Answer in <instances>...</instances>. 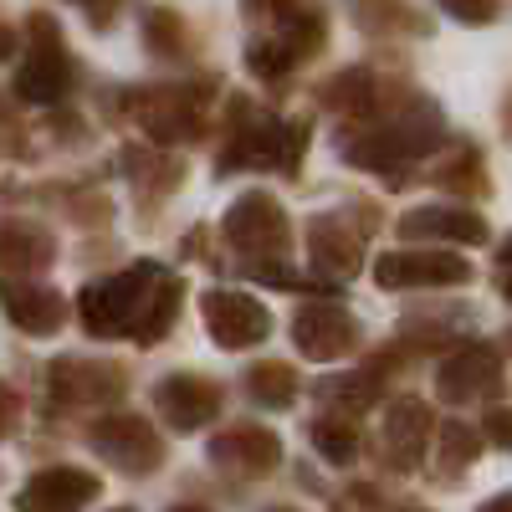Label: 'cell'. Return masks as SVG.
<instances>
[{"label": "cell", "mask_w": 512, "mask_h": 512, "mask_svg": "<svg viewBox=\"0 0 512 512\" xmlns=\"http://www.w3.org/2000/svg\"><path fill=\"white\" fill-rule=\"evenodd\" d=\"M88 333L98 338H139V344H159L180 313V282H169L154 262H139L118 277H103L93 287H82L77 303Z\"/></svg>", "instance_id": "6da1fadb"}, {"label": "cell", "mask_w": 512, "mask_h": 512, "mask_svg": "<svg viewBox=\"0 0 512 512\" xmlns=\"http://www.w3.org/2000/svg\"><path fill=\"white\" fill-rule=\"evenodd\" d=\"M441 144V118H436V108H425V103H415L405 118H395L390 128H379L374 139H349V159L354 164H364V169H395V164H405V159H415V154H425V149H436Z\"/></svg>", "instance_id": "7a4b0ae2"}, {"label": "cell", "mask_w": 512, "mask_h": 512, "mask_svg": "<svg viewBox=\"0 0 512 512\" xmlns=\"http://www.w3.org/2000/svg\"><path fill=\"white\" fill-rule=\"evenodd\" d=\"M31 52L16 67V93L31 103H57L72 88V62L62 52V31L52 26V16H31Z\"/></svg>", "instance_id": "3957f363"}, {"label": "cell", "mask_w": 512, "mask_h": 512, "mask_svg": "<svg viewBox=\"0 0 512 512\" xmlns=\"http://www.w3.org/2000/svg\"><path fill=\"white\" fill-rule=\"evenodd\" d=\"M308 149V128L303 123H277V118H256L246 128H236L231 149L221 154V175L246 164H272V169H292Z\"/></svg>", "instance_id": "277c9868"}, {"label": "cell", "mask_w": 512, "mask_h": 512, "mask_svg": "<svg viewBox=\"0 0 512 512\" xmlns=\"http://www.w3.org/2000/svg\"><path fill=\"white\" fill-rule=\"evenodd\" d=\"M200 313H205V328L210 338H216L221 349H251V344H262V338L272 333V313L256 303V297L246 292H205L200 297Z\"/></svg>", "instance_id": "5b68a950"}, {"label": "cell", "mask_w": 512, "mask_h": 512, "mask_svg": "<svg viewBox=\"0 0 512 512\" xmlns=\"http://www.w3.org/2000/svg\"><path fill=\"white\" fill-rule=\"evenodd\" d=\"M379 287H461L472 282V267L456 251H384L374 262Z\"/></svg>", "instance_id": "8992f818"}, {"label": "cell", "mask_w": 512, "mask_h": 512, "mask_svg": "<svg viewBox=\"0 0 512 512\" xmlns=\"http://www.w3.org/2000/svg\"><path fill=\"white\" fill-rule=\"evenodd\" d=\"M93 446L123 466V472H154V466L164 461V446L154 436V425L144 415H103L93 425Z\"/></svg>", "instance_id": "52a82bcc"}, {"label": "cell", "mask_w": 512, "mask_h": 512, "mask_svg": "<svg viewBox=\"0 0 512 512\" xmlns=\"http://www.w3.org/2000/svg\"><path fill=\"white\" fill-rule=\"evenodd\" d=\"M226 236L241 251H262V256H282L287 251V216L272 195H241L226 210Z\"/></svg>", "instance_id": "ba28073f"}, {"label": "cell", "mask_w": 512, "mask_h": 512, "mask_svg": "<svg viewBox=\"0 0 512 512\" xmlns=\"http://www.w3.org/2000/svg\"><path fill=\"white\" fill-rule=\"evenodd\" d=\"M98 477L82 466H47L16 492V512H77L98 497Z\"/></svg>", "instance_id": "9c48e42d"}, {"label": "cell", "mask_w": 512, "mask_h": 512, "mask_svg": "<svg viewBox=\"0 0 512 512\" xmlns=\"http://www.w3.org/2000/svg\"><path fill=\"white\" fill-rule=\"evenodd\" d=\"M292 338H297V349H303V359L328 364L344 349H354L359 323H354V313L333 308V303H308L303 313H297V323H292Z\"/></svg>", "instance_id": "30bf717a"}, {"label": "cell", "mask_w": 512, "mask_h": 512, "mask_svg": "<svg viewBox=\"0 0 512 512\" xmlns=\"http://www.w3.org/2000/svg\"><path fill=\"white\" fill-rule=\"evenodd\" d=\"M154 405L175 431H200L210 415H221V390L200 374H169L154 390Z\"/></svg>", "instance_id": "8fae6325"}, {"label": "cell", "mask_w": 512, "mask_h": 512, "mask_svg": "<svg viewBox=\"0 0 512 512\" xmlns=\"http://www.w3.org/2000/svg\"><path fill=\"white\" fill-rule=\"evenodd\" d=\"M497 379H502L497 349H487V344H466V349H456V354L441 364L436 390H441V400L466 405V400H477V395L497 390Z\"/></svg>", "instance_id": "7c38bea8"}, {"label": "cell", "mask_w": 512, "mask_h": 512, "mask_svg": "<svg viewBox=\"0 0 512 512\" xmlns=\"http://www.w3.org/2000/svg\"><path fill=\"white\" fill-rule=\"evenodd\" d=\"M52 395L62 405H108L123 395V369L118 364H88V359H62L52 364Z\"/></svg>", "instance_id": "4fadbf2b"}, {"label": "cell", "mask_w": 512, "mask_h": 512, "mask_svg": "<svg viewBox=\"0 0 512 512\" xmlns=\"http://www.w3.org/2000/svg\"><path fill=\"white\" fill-rule=\"evenodd\" d=\"M400 236L405 241H461V246H477L487 241V221L477 210H456V205H425V210H410L400 216Z\"/></svg>", "instance_id": "5bb4252c"}, {"label": "cell", "mask_w": 512, "mask_h": 512, "mask_svg": "<svg viewBox=\"0 0 512 512\" xmlns=\"http://www.w3.org/2000/svg\"><path fill=\"white\" fill-rule=\"evenodd\" d=\"M0 308L11 313V323L31 338H47L62 328V297L52 287H36V282H6L0 287Z\"/></svg>", "instance_id": "9a60e30c"}, {"label": "cell", "mask_w": 512, "mask_h": 512, "mask_svg": "<svg viewBox=\"0 0 512 512\" xmlns=\"http://www.w3.org/2000/svg\"><path fill=\"white\" fill-rule=\"evenodd\" d=\"M210 456H216V466H231V472H272L282 456V441L262 431V425H241V431H226L210 441Z\"/></svg>", "instance_id": "2e32d148"}, {"label": "cell", "mask_w": 512, "mask_h": 512, "mask_svg": "<svg viewBox=\"0 0 512 512\" xmlns=\"http://www.w3.org/2000/svg\"><path fill=\"white\" fill-rule=\"evenodd\" d=\"M425 436H431V410H425L420 400H395L390 415H384V446H390V461L400 466V472H410V466L425 456Z\"/></svg>", "instance_id": "e0dca14e"}, {"label": "cell", "mask_w": 512, "mask_h": 512, "mask_svg": "<svg viewBox=\"0 0 512 512\" xmlns=\"http://www.w3.org/2000/svg\"><path fill=\"white\" fill-rule=\"evenodd\" d=\"M52 256H57V241L52 231H41L31 221H0V272H41V267H52Z\"/></svg>", "instance_id": "ac0fdd59"}, {"label": "cell", "mask_w": 512, "mask_h": 512, "mask_svg": "<svg viewBox=\"0 0 512 512\" xmlns=\"http://www.w3.org/2000/svg\"><path fill=\"white\" fill-rule=\"evenodd\" d=\"M308 241H313V256H318L328 272H338V277H354L359 272V241L344 231V221H333V216L308 221Z\"/></svg>", "instance_id": "d6986e66"}, {"label": "cell", "mask_w": 512, "mask_h": 512, "mask_svg": "<svg viewBox=\"0 0 512 512\" xmlns=\"http://www.w3.org/2000/svg\"><path fill=\"white\" fill-rule=\"evenodd\" d=\"M313 446H318L323 461L349 466V461L359 456V431H354L344 415H328V420H313Z\"/></svg>", "instance_id": "ffe728a7"}, {"label": "cell", "mask_w": 512, "mask_h": 512, "mask_svg": "<svg viewBox=\"0 0 512 512\" xmlns=\"http://www.w3.org/2000/svg\"><path fill=\"white\" fill-rule=\"evenodd\" d=\"M246 390H251V400L282 410V405H292V395H297V374H292L287 364H256V369L246 374Z\"/></svg>", "instance_id": "44dd1931"}, {"label": "cell", "mask_w": 512, "mask_h": 512, "mask_svg": "<svg viewBox=\"0 0 512 512\" xmlns=\"http://www.w3.org/2000/svg\"><path fill=\"white\" fill-rule=\"evenodd\" d=\"M323 400H344V410H364L374 405V369L364 374H344V379H323Z\"/></svg>", "instance_id": "7402d4cb"}, {"label": "cell", "mask_w": 512, "mask_h": 512, "mask_svg": "<svg viewBox=\"0 0 512 512\" xmlns=\"http://www.w3.org/2000/svg\"><path fill=\"white\" fill-rule=\"evenodd\" d=\"M369 72H344V77H333L328 82V103H338V108H349V113H359V108H369L374 103V88H369Z\"/></svg>", "instance_id": "603a6c76"}, {"label": "cell", "mask_w": 512, "mask_h": 512, "mask_svg": "<svg viewBox=\"0 0 512 512\" xmlns=\"http://www.w3.org/2000/svg\"><path fill=\"white\" fill-rule=\"evenodd\" d=\"M477 431L472 425H461V420H446L441 425V456H446V466L456 472V466H466V461H477Z\"/></svg>", "instance_id": "cb8c5ba5"}, {"label": "cell", "mask_w": 512, "mask_h": 512, "mask_svg": "<svg viewBox=\"0 0 512 512\" xmlns=\"http://www.w3.org/2000/svg\"><path fill=\"white\" fill-rule=\"evenodd\" d=\"M292 62H297V57H292L287 41H256V47L246 52V67H251L256 77H282Z\"/></svg>", "instance_id": "d4e9b609"}, {"label": "cell", "mask_w": 512, "mask_h": 512, "mask_svg": "<svg viewBox=\"0 0 512 512\" xmlns=\"http://www.w3.org/2000/svg\"><path fill=\"white\" fill-rule=\"evenodd\" d=\"M441 6H446L456 21H472V26H482V21L497 16V0H441Z\"/></svg>", "instance_id": "484cf974"}, {"label": "cell", "mask_w": 512, "mask_h": 512, "mask_svg": "<svg viewBox=\"0 0 512 512\" xmlns=\"http://www.w3.org/2000/svg\"><path fill=\"white\" fill-rule=\"evenodd\" d=\"M16 415H21V405H16V395H11V384L0 379V441L16 431Z\"/></svg>", "instance_id": "4316f807"}, {"label": "cell", "mask_w": 512, "mask_h": 512, "mask_svg": "<svg viewBox=\"0 0 512 512\" xmlns=\"http://www.w3.org/2000/svg\"><path fill=\"white\" fill-rule=\"evenodd\" d=\"M487 436L512 451V410H492V415H487Z\"/></svg>", "instance_id": "83f0119b"}, {"label": "cell", "mask_w": 512, "mask_h": 512, "mask_svg": "<svg viewBox=\"0 0 512 512\" xmlns=\"http://www.w3.org/2000/svg\"><path fill=\"white\" fill-rule=\"evenodd\" d=\"M77 6L88 11V16L98 21V26H108V21H113V6H118V0H77Z\"/></svg>", "instance_id": "f1b7e54d"}, {"label": "cell", "mask_w": 512, "mask_h": 512, "mask_svg": "<svg viewBox=\"0 0 512 512\" xmlns=\"http://www.w3.org/2000/svg\"><path fill=\"white\" fill-rule=\"evenodd\" d=\"M11 52H16V31H11V26H0V62H6Z\"/></svg>", "instance_id": "f546056e"}, {"label": "cell", "mask_w": 512, "mask_h": 512, "mask_svg": "<svg viewBox=\"0 0 512 512\" xmlns=\"http://www.w3.org/2000/svg\"><path fill=\"white\" fill-rule=\"evenodd\" d=\"M482 512H512V492H502V497H492Z\"/></svg>", "instance_id": "4dcf8cb0"}, {"label": "cell", "mask_w": 512, "mask_h": 512, "mask_svg": "<svg viewBox=\"0 0 512 512\" xmlns=\"http://www.w3.org/2000/svg\"><path fill=\"white\" fill-rule=\"evenodd\" d=\"M502 267H512V241H507V251H502Z\"/></svg>", "instance_id": "1f68e13d"}, {"label": "cell", "mask_w": 512, "mask_h": 512, "mask_svg": "<svg viewBox=\"0 0 512 512\" xmlns=\"http://www.w3.org/2000/svg\"><path fill=\"white\" fill-rule=\"evenodd\" d=\"M175 512H205V507H175Z\"/></svg>", "instance_id": "d6a6232c"}, {"label": "cell", "mask_w": 512, "mask_h": 512, "mask_svg": "<svg viewBox=\"0 0 512 512\" xmlns=\"http://www.w3.org/2000/svg\"><path fill=\"white\" fill-rule=\"evenodd\" d=\"M118 512H128V507H118Z\"/></svg>", "instance_id": "836d02e7"}]
</instances>
